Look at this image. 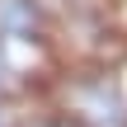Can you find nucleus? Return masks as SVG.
<instances>
[{
    "label": "nucleus",
    "mask_w": 127,
    "mask_h": 127,
    "mask_svg": "<svg viewBox=\"0 0 127 127\" xmlns=\"http://www.w3.org/2000/svg\"><path fill=\"white\" fill-rule=\"evenodd\" d=\"M52 104L80 127H127V85L113 66H80L52 85Z\"/></svg>",
    "instance_id": "1"
},
{
    "label": "nucleus",
    "mask_w": 127,
    "mask_h": 127,
    "mask_svg": "<svg viewBox=\"0 0 127 127\" xmlns=\"http://www.w3.org/2000/svg\"><path fill=\"white\" fill-rule=\"evenodd\" d=\"M57 38L52 0H0V42L5 47H47Z\"/></svg>",
    "instance_id": "2"
},
{
    "label": "nucleus",
    "mask_w": 127,
    "mask_h": 127,
    "mask_svg": "<svg viewBox=\"0 0 127 127\" xmlns=\"http://www.w3.org/2000/svg\"><path fill=\"white\" fill-rule=\"evenodd\" d=\"M19 90H24V75L14 66V47L0 42V94H19Z\"/></svg>",
    "instance_id": "3"
},
{
    "label": "nucleus",
    "mask_w": 127,
    "mask_h": 127,
    "mask_svg": "<svg viewBox=\"0 0 127 127\" xmlns=\"http://www.w3.org/2000/svg\"><path fill=\"white\" fill-rule=\"evenodd\" d=\"M24 127H80L71 113H61L57 104H47V108H33L28 118H24Z\"/></svg>",
    "instance_id": "4"
},
{
    "label": "nucleus",
    "mask_w": 127,
    "mask_h": 127,
    "mask_svg": "<svg viewBox=\"0 0 127 127\" xmlns=\"http://www.w3.org/2000/svg\"><path fill=\"white\" fill-rule=\"evenodd\" d=\"M24 104H19V94H0V127H24Z\"/></svg>",
    "instance_id": "5"
},
{
    "label": "nucleus",
    "mask_w": 127,
    "mask_h": 127,
    "mask_svg": "<svg viewBox=\"0 0 127 127\" xmlns=\"http://www.w3.org/2000/svg\"><path fill=\"white\" fill-rule=\"evenodd\" d=\"M123 85H127V80H123Z\"/></svg>",
    "instance_id": "6"
}]
</instances>
